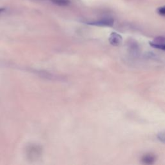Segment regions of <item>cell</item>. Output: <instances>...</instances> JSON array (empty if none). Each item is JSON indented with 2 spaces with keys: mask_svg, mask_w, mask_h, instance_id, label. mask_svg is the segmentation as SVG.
Masks as SVG:
<instances>
[{
  "mask_svg": "<svg viewBox=\"0 0 165 165\" xmlns=\"http://www.w3.org/2000/svg\"><path fill=\"white\" fill-rule=\"evenodd\" d=\"M149 44L153 48L165 51V38L164 37L156 38L154 41L150 42Z\"/></svg>",
  "mask_w": 165,
  "mask_h": 165,
  "instance_id": "1",
  "label": "cell"
},
{
  "mask_svg": "<svg viewBox=\"0 0 165 165\" xmlns=\"http://www.w3.org/2000/svg\"><path fill=\"white\" fill-rule=\"evenodd\" d=\"M114 21L111 18H105L101 20L95 21V22L87 23L88 25L97 26H112L113 25Z\"/></svg>",
  "mask_w": 165,
  "mask_h": 165,
  "instance_id": "2",
  "label": "cell"
},
{
  "mask_svg": "<svg viewBox=\"0 0 165 165\" xmlns=\"http://www.w3.org/2000/svg\"><path fill=\"white\" fill-rule=\"evenodd\" d=\"M110 43L113 47H118L121 44L123 39L122 36L120 34L116 32L111 33L109 38Z\"/></svg>",
  "mask_w": 165,
  "mask_h": 165,
  "instance_id": "3",
  "label": "cell"
},
{
  "mask_svg": "<svg viewBox=\"0 0 165 165\" xmlns=\"http://www.w3.org/2000/svg\"><path fill=\"white\" fill-rule=\"evenodd\" d=\"M141 161L143 163L146 164H152L155 162V157L154 155L152 154H146L143 155L141 159Z\"/></svg>",
  "mask_w": 165,
  "mask_h": 165,
  "instance_id": "4",
  "label": "cell"
},
{
  "mask_svg": "<svg viewBox=\"0 0 165 165\" xmlns=\"http://www.w3.org/2000/svg\"><path fill=\"white\" fill-rule=\"evenodd\" d=\"M54 4L57 5L61 7H65L70 4V1L69 0H50Z\"/></svg>",
  "mask_w": 165,
  "mask_h": 165,
  "instance_id": "5",
  "label": "cell"
},
{
  "mask_svg": "<svg viewBox=\"0 0 165 165\" xmlns=\"http://www.w3.org/2000/svg\"><path fill=\"white\" fill-rule=\"evenodd\" d=\"M158 140L163 143H165V131L161 132L157 135Z\"/></svg>",
  "mask_w": 165,
  "mask_h": 165,
  "instance_id": "6",
  "label": "cell"
},
{
  "mask_svg": "<svg viewBox=\"0 0 165 165\" xmlns=\"http://www.w3.org/2000/svg\"><path fill=\"white\" fill-rule=\"evenodd\" d=\"M157 12H158L159 14H160L161 16H165V6L159 8Z\"/></svg>",
  "mask_w": 165,
  "mask_h": 165,
  "instance_id": "7",
  "label": "cell"
},
{
  "mask_svg": "<svg viewBox=\"0 0 165 165\" xmlns=\"http://www.w3.org/2000/svg\"><path fill=\"white\" fill-rule=\"evenodd\" d=\"M4 10V8H0V13H1V12H3Z\"/></svg>",
  "mask_w": 165,
  "mask_h": 165,
  "instance_id": "8",
  "label": "cell"
}]
</instances>
